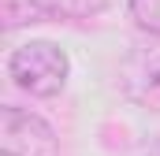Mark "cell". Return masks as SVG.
Returning <instances> with one entry per match:
<instances>
[{
	"label": "cell",
	"mask_w": 160,
	"mask_h": 156,
	"mask_svg": "<svg viewBox=\"0 0 160 156\" xmlns=\"http://www.w3.org/2000/svg\"><path fill=\"white\" fill-rule=\"evenodd\" d=\"M71 75V60L52 41H26L8 56V78L30 97H56Z\"/></svg>",
	"instance_id": "cell-1"
},
{
	"label": "cell",
	"mask_w": 160,
	"mask_h": 156,
	"mask_svg": "<svg viewBox=\"0 0 160 156\" xmlns=\"http://www.w3.org/2000/svg\"><path fill=\"white\" fill-rule=\"evenodd\" d=\"M0 153L4 156H60V138L48 119L26 108H0Z\"/></svg>",
	"instance_id": "cell-2"
},
{
	"label": "cell",
	"mask_w": 160,
	"mask_h": 156,
	"mask_svg": "<svg viewBox=\"0 0 160 156\" xmlns=\"http://www.w3.org/2000/svg\"><path fill=\"white\" fill-rule=\"evenodd\" d=\"M119 93L145 112H160V37L134 45L119 60Z\"/></svg>",
	"instance_id": "cell-3"
},
{
	"label": "cell",
	"mask_w": 160,
	"mask_h": 156,
	"mask_svg": "<svg viewBox=\"0 0 160 156\" xmlns=\"http://www.w3.org/2000/svg\"><path fill=\"white\" fill-rule=\"evenodd\" d=\"M41 15H56V19H89L97 11H104L108 0H30Z\"/></svg>",
	"instance_id": "cell-4"
},
{
	"label": "cell",
	"mask_w": 160,
	"mask_h": 156,
	"mask_svg": "<svg viewBox=\"0 0 160 156\" xmlns=\"http://www.w3.org/2000/svg\"><path fill=\"white\" fill-rule=\"evenodd\" d=\"M130 19L149 37H160V0H130Z\"/></svg>",
	"instance_id": "cell-5"
},
{
	"label": "cell",
	"mask_w": 160,
	"mask_h": 156,
	"mask_svg": "<svg viewBox=\"0 0 160 156\" xmlns=\"http://www.w3.org/2000/svg\"><path fill=\"white\" fill-rule=\"evenodd\" d=\"M142 156H160V145H153V149H145Z\"/></svg>",
	"instance_id": "cell-6"
}]
</instances>
